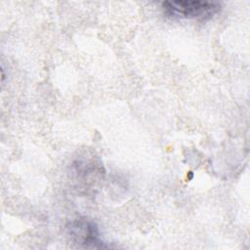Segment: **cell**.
Here are the masks:
<instances>
[{
  "instance_id": "cell-1",
  "label": "cell",
  "mask_w": 250,
  "mask_h": 250,
  "mask_svg": "<svg viewBox=\"0 0 250 250\" xmlns=\"http://www.w3.org/2000/svg\"><path fill=\"white\" fill-rule=\"evenodd\" d=\"M162 9L171 18L208 21L220 12L221 4L200 0H176L163 2Z\"/></svg>"
},
{
  "instance_id": "cell-2",
  "label": "cell",
  "mask_w": 250,
  "mask_h": 250,
  "mask_svg": "<svg viewBox=\"0 0 250 250\" xmlns=\"http://www.w3.org/2000/svg\"><path fill=\"white\" fill-rule=\"evenodd\" d=\"M70 234L75 237L76 241L83 244L84 247H103V241L100 240L98 228L92 222L86 220L73 222L70 227Z\"/></svg>"
}]
</instances>
